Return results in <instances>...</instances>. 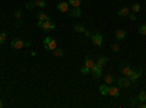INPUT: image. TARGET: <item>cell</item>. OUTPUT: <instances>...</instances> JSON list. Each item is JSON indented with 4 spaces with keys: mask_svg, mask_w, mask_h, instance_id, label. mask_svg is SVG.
I'll return each instance as SVG.
<instances>
[{
    "mask_svg": "<svg viewBox=\"0 0 146 108\" xmlns=\"http://www.w3.org/2000/svg\"><path fill=\"white\" fill-rule=\"evenodd\" d=\"M42 44H44V48L48 50V51H53V50L57 48V41L54 38H51V37H45Z\"/></svg>",
    "mask_w": 146,
    "mask_h": 108,
    "instance_id": "obj_1",
    "label": "cell"
},
{
    "mask_svg": "<svg viewBox=\"0 0 146 108\" xmlns=\"http://www.w3.org/2000/svg\"><path fill=\"white\" fill-rule=\"evenodd\" d=\"M117 86H118V88H130V86H131V80H130L127 76L118 78V79H117Z\"/></svg>",
    "mask_w": 146,
    "mask_h": 108,
    "instance_id": "obj_2",
    "label": "cell"
},
{
    "mask_svg": "<svg viewBox=\"0 0 146 108\" xmlns=\"http://www.w3.org/2000/svg\"><path fill=\"white\" fill-rule=\"evenodd\" d=\"M91 40H92V44H94L95 47H101V45H102V41H104L102 35H101L100 32H94L92 37H91Z\"/></svg>",
    "mask_w": 146,
    "mask_h": 108,
    "instance_id": "obj_3",
    "label": "cell"
},
{
    "mask_svg": "<svg viewBox=\"0 0 146 108\" xmlns=\"http://www.w3.org/2000/svg\"><path fill=\"white\" fill-rule=\"evenodd\" d=\"M10 47L15 48V50H22L23 47H25V41H23L22 38H15V40H12Z\"/></svg>",
    "mask_w": 146,
    "mask_h": 108,
    "instance_id": "obj_4",
    "label": "cell"
},
{
    "mask_svg": "<svg viewBox=\"0 0 146 108\" xmlns=\"http://www.w3.org/2000/svg\"><path fill=\"white\" fill-rule=\"evenodd\" d=\"M45 32H51V31H54L56 29V23L51 21V19H48V21H44L42 22V27H41Z\"/></svg>",
    "mask_w": 146,
    "mask_h": 108,
    "instance_id": "obj_5",
    "label": "cell"
},
{
    "mask_svg": "<svg viewBox=\"0 0 146 108\" xmlns=\"http://www.w3.org/2000/svg\"><path fill=\"white\" fill-rule=\"evenodd\" d=\"M143 75V70L142 69H137V70H131L130 72V75L127 76L131 82H136V80H139L140 79V76Z\"/></svg>",
    "mask_w": 146,
    "mask_h": 108,
    "instance_id": "obj_6",
    "label": "cell"
},
{
    "mask_svg": "<svg viewBox=\"0 0 146 108\" xmlns=\"http://www.w3.org/2000/svg\"><path fill=\"white\" fill-rule=\"evenodd\" d=\"M91 75L94 76V79H100L102 76V67L95 63V66L91 69Z\"/></svg>",
    "mask_w": 146,
    "mask_h": 108,
    "instance_id": "obj_7",
    "label": "cell"
},
{
    "mask_svg": "<svg viewBox=\"0 0 146 108\" xmlns=\"http://www.w3.org/2000/svg\"><path fill=\"white\" fill-rule=\"evenodd\" d=\"M118 70H120V73L121 75H124V76H129L130 75V72H131V67L129 63H121L118 66Z\"/></svg>",
    "mask_w": 146,
    "mask_h": 108,
    "instance_id": "obj_8",
    "label": "cell"
},
{
    "mask_svg": "<svg viewBox=\"0 0 146 108\" xmlns=\"http://www.w3.org/2000/svg\"><path fill=\"white\" fill-rule=\"evenodd\" d=\"M67 16H70V18H80V16H82V9H80V6H79V7H73L72 10H69V12H67Z\"/></svg>",
    "mask_w": 146,
    "mask_h": 108,
    "instance_id": "obj_9",
    "label": "cell"
},
{
    "mask_svg": "<svg viewBox=\"0 0 146 108\" xmlns=\"http://www.w3.org/2000/svg\"><path fill=\"white\" fill-rule=\"evenodd\" d=\"M69 2H60L58 5H57V10L58 12H62V13H67L69 12Z\"/></svg>",
    "mask_w": 146,
    "mask_h": 108,
    "instance_id": "obj_10",
    "label": "cell"
},
{
    "mask_svg": "<svg viewBox=\"0 0 146 108\" xmlns=\"http://www.w3.org/2000/svg\"><path fill=\"white\" fill-rule=\"evenodd\" d=\"M108 95H113V97H120V89H118V86L108 85Z\"/></svg>",
    "mask_w": 146,
    "mask_h": 108,
    "instance_id": "obj_11",
    "label": "cell"
},
{
    "mask_svg": "<svg viewBox=\"0 0 146 108\" xmlns=\"http://www.w3.org/2000/svg\"><path fill=\"white\" fill-rule=\"evenodd\" d=\"M129 13H130V9L127 6H123V7H120L117 10V15L118 16H129Z\"/></svg>",
    "mask_w": 146,
    "mask_h": 108,
    "instance_id": "obj_12",
    "label": "cell"
},
{
    "mask_svg": "<svg viewBox=\"0 0 146 108\" xmlns=\"http://www.w3.org/2000/svg\"><path fill=\"white\" fill-rule=\"evenodd\" d=\"M126 35H127V32H126L124 29H118V31L115 32V40H117V41H121V40L126 38Z\"/></svg>",
    "mask_w": 146,
    "mask_h": 108,
    "instance_id": "obj_13",
    "label": "cell"
},
{
    "mask_svg": "<svg viewBox=\"0 0 146 108\" xmlns=\"http://www.w3.org/2000/svg\"><path fill=\"white\" fill-rule=\"evenodd\" d=\"M95 63H96V62H94V58H92V57H89V56H88L86 58H85V66L89 67V69H92V67L95 66Z\"/></svg>",
    "mask_w": 146,
    "mask_h": 108,
    "instance_id": "obj_14",
    "label": "cell"
},
{
    "mask_svg": "<svg viewBox=\"0 0 146 108\" xmlns=\"http://www.w3.org/2000/svg\"><path fill=\"white\" fill-rule=\"evenodd\" d=\"M107 63H108V58H107L105 56H101V57L98 58V62H96V64L101 66V67H105V66H107Z\"/></svg>",
    "mask_w": 146,
    "mask_h": 108,
    "instance_id": "obj_15",
    "label": "cell"
},
{
    "mask_svg": "<svg viewBox=\"0 0 146 108\" xmlns=\"http://www.w3.org/2000/svg\"><path fill=\"white\" fill-rule=\"evenodd\" d=\"M104 80H105L107 85H113V83L115 82V79H114V76H113V75H107V76L104 78Z\"/></svg>",
    "mask_w": 146,
    "mask_h": 108,
    "instance_id": "obj_16",
    "label": "cell"
},
{
    "mask_svg": "<svg viewBox=\"0 0 146 108\" xmlns=\"http://www.w3.org/2000/svg\"><path fill=\"white\" fill-rule=\"evenodd\" d=\"M6 40H7V32L6 31H2V32H0V45H3Z\"/></svg>",
    "mask_w": 146,
    "mask_h": 108,
    "instance_id": "obj_17",
    "label": "cell"
},
{
    "mask_svg": "<svg viewBox=\"0 0 146 108\" xmlns=\"http://www.w3.org/2000/svg\"><path fill=\"white\" fill-rule=\"evenodd\" d=\"M36 18H38V21H48L50 19V16H48L47 13H44V12H40V13L36 15Z\"/></svg>",
    "mask_w": 146,
    "mask_h": 108,
    "instance_id": "obj_18",
    "label": "cell"
},
{
    "mask_svg": "<svg viewBox=\"0 0 146 108\" xmlns=\"http://www.w3.org/2000/svg\"><path fill=\"white\" fill-rule=\"evenodd\" d=\"M73 31H75V32H85V31H86V28H85L83 25H80V23H78V25L73 27Z\"/></svg>",
    "mask_w": 146,
    "mask_h": 108,
    "instance_id": "obj_19",
    "label": "cell"
},
{
    "mask_svg": "<svg viewBox=\"0 0 146 108\" xmlns=\"http://www.w3.org/2000/svg\"><path fill=\"white\" fill-rule=\"evenodd\" d=\"M80 3H82V0H69V5L72 7H79Z\"/></svg>",
    "mask_w": 146,
    "mask_h": 108,
    "instance_id": "obj_20",
    "label": "cell"
},
{
    "mask_svg": "<svg viewBox=\"0 0 146 108\" xmlns=\"http://www.w3.org/2000/svg\"><path fill=\"white\" fill-rule=\"evenodd\" d=\"M137 99L140 102H146V91H142L139 95H137Z\"/></svg>",
    "mask_w": 146,
    "mask_h": 108,
    "instance_id": "obj_21",
    "label": "cell"
},
{
    "mask_svg": "<svg viewBox=\"0 0 146 108\" xmlns=\"http://www.w3.org/2000/svg\"><path fill=\"white\" fill-rule=\"evenodd\" d=\"M100 92H101L102 95H108V85H107V83L100 86Z\"/></svg>",
    "mask_w": 146,
    "mask_h": 108,
    "instance_id": "obj_22",
    "label": "cell"
},
{
    "mask_svg": "<svg viewBox=\"0 0 146 108\" xmlns=\"http://www.w3.org/2000/svg\"><path fill=\"white\" fill-rule=\"evenodd\" d=\"M35 6H38V7H45V6H47V2H45V0H35Z\"/></svg>",
    "mask_w": 146,
    "mask_h": 108,
    "instance_id": "obj_23",
    "label": "cell"
},
{
    "mask_svg": "<svg viewBox=\"0 0 146 108\" xmlns=\"http://www.w3.org/2000/svg\"><path fill=\"white\" fill-rule=\"evenodd\" d=\"M53 53L56 57H63V54H64V51L62 48H56V50H53Z\"/></svg>",
    "mask_w": 146,
    "mask_h": 108,
    "instance_id": "obj_24",
    "label": "cell"
},
{
    "mask_svg": "<svg viewBox=\"0 0 146 108\" xmlns=\"http://www.w3.org/2000/svg\"><path fill=\"white\" fill-rule=\"evenodd\" d=\"M131 10L135 12V13L140 12V3H133V5H131Z\"/></svg>",
    "mask_w": 146,
    "mask_h": 108,
    "instance_id": "obj_25",
    "label": "cell"
},
{
    "mask_svg": "<svg viewBox=\"0 0 146 108\" xmlns=\"http://www.w3.org/2000/svg\"><path fill=\"white\" fill-rule=\"evenodd\" d=\"M111 50H113L114 53H118V51H120V45H118V42H113V44H111Z\"/></svg>",
    "mask_w": 146,
    "mask_h": 108,
    "instance_id": "obj_26",
    "label": "cell"
},
{
    "mask_svg": "<svg viewBox=\"0 0 146 108\" xmlns=\"http://www.w3.org/2000/svg\"><path fill=\"white\" fill-rule=\"evenodd\" d=\"M80 73H82V75H89V73H91V69L86 67V66H83V67L80 69Z\"/></svg>",
    "mask_w": 146,
    "mask_h": 108,
    "instance_id": "obj_27",
    "label": "cell"
},
{
    "mask_svg": "<svg viewBox=\"0 0 146 108\" xmlns=\"http://www.w3.org/2000/svg\"><path fill=\"white\" fill-rule=\"evenodd\" d=\"M15 18L16 19H21L22 18V9H16L15 10Z\"/></svg>",
    "mask_w": 146,
    "mask_h": 108,
    "instance_id": "obj_28",
    "label": "cell"
},
{
    "mask_svg": "<svg viewBox=\"0 0 146 108\" xmlns=\"http://www.w3.org/2000/svg\"><path fill=\"white\" fill-rule=\"evenodd\" d=\"M35 7V2H28L27 3V10H34Z\"/></svg>",
    "mask_w": 146,
    "mask_h": 108,
    "instance_id": "obj_29",
    "label": "cell"
},
{
    "mask_svg": "<svg viewBox=\"0 0 146 108\" xmlns=\"http://www.w3.org/2000/svg\"><path fill=\"white\" fill-rule=\"evenodd\" d=\"M139 34L140 35H146V25H140L139 27Z\"/></svg>",
    "mask_w": 146,
    "mask_h": 108,
    "instance_id": "obj_30",
    "label": "cell"
},
{
    "mask_svg": "<svg viewBox=\"0 0 146 108\" xmlns=\"http://www.w3.org/2000/svg\"><path fill=\"white\" fill-rule=\"evenodd\" d=\"M22 25H23V22H22V19H18V21L15 22V28H22Z\"/></svg>",
    "mask_w": 146,
    "mask_h": 108,
    "instance_id": "obj_31",
    "label": "cell"
},
{
    "mask_svg": "<svg viewBox=\"0 0 146 108\" xmlns=\"http://www.w3.org/2000/svg\"><path fill=\"white\" fill-rule=\"evenodd\" d=\"M130 105H131V107H136V105H137V98H131Z\"/></svg>",
    "mask_w": 146,
    "mask_h": 108,
    "instance_id": "obj_32",
    "label": "cell"
},
{
    "mask_svg": "<svg viewBox=\"0 0 146 108\" xmlns=\"http://www.w3.org/2000/svg\"><path fill=\"white\" fill-rule=\"evenodd\" d=\"M129 19H130V21H133V22H135V21L137 19V16H136V15H131V13H129Z\"/></svg>",
    "mask_w": 146,
    "mask_h": 108,
    "instance_id": "obj_33",
    "label": "cell"
},
{
    "mask_svg": "<svg viewBox=\"0 0 146 108\" xmlns=\"http://www.w3.org/2000/svg\"><path fill=\"white\" fill-rule=\"evenodd\" d=\"M83 34H85V35H86V37H89V38L92 37V32H91V31H88V29H86V31H85Z\"/></svg>",
    "mask_w": 146,
    "mask_h": 108,
    "instance_id": "obj_34",
    "label": "cell"
},
{
    "mask_svg": "<svg viewBox=\"0 0 146 108\" xmlns=\"http://www.w3.org/2000/svg\"><path fill=\"white\" fill-rule=\"evenodd\" d=\"M139 107H140V108H146V102H140Z\"/></svg>",
    "mask_w": 146,
    "mask_h": 108,
    "instance_id": "obj_35",
    "label": "cell"
},
{
    "mask_svg": "<svg viewBox=\"0 0 146 108\" xmlns=\"http://www.w3.org/2000/svg\"><path fill=\"white\" fill-rule=\"evenodd\" d=\"M3 105H5V102H3V101H2V99H0V108H2V107H3Z\"/></svg>",
    "mask_w": 146,
    "mask_h": 108,
    "instance_id": "obj_36",
    "label": "cell"
}]
</instances>
